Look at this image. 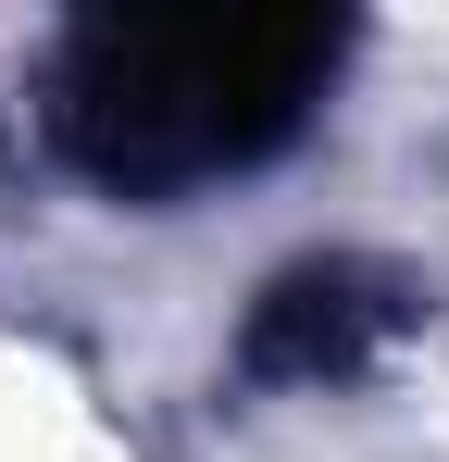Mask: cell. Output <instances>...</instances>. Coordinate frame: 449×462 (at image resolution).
<instances>
[{"mask_svg":"<svg viewBox=\"0 0 449 462\" xmlns=\"http://www.w3.org/2000/svg\"><path fill=\"white\" fill-rule=\"evenodd\" d=\"M337 76V25L299 13H138V25H75L50 76V138L100 188H213L288 151L299 113Z\"/></svg>","mask_w":449,"mask_h":462,"instance_id":"cell-1","label":"cell"}]
</instances>
